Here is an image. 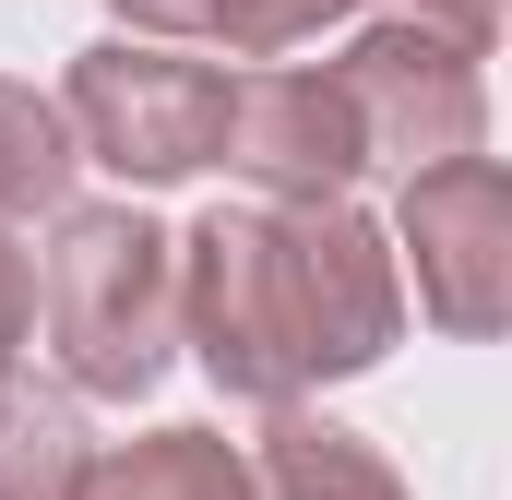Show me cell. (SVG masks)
Instances as JSON below:
<instances>
[{"mask_svg":"<svg viewBox=\"0 0 512 500\" xmlns=\"http://www.w3.org/2000/svg\"><path fill=\"white\" fill-rule=\"evenodd\" d=\"M72 477H84V417H72V393L0 381V500H72Z\"/></svg>","mask_w":512,"mask_h":500,"instance_id":"8fae6325","label":"cell"},{"mask_svg":"<svg viewBox=\"0 0 512 500\" xmlns=\"http://www.w3.org/2000/svg\"><path fill=\"white\" fill-rule=\"evenodd\" d=\"M215 167H239L262 203H346V191L370 179V143H358V108H346L334 72L274 60V72H239V96H227V155H215Z\"/></svg>","mask_w":512,"mask_h":500,"instance_id":"8992f818","label":"cell"},{"mask_svg":"<svg viewBox=\"0 0 512 500\" xmlns=\"http://www.w3.org/2000/svg\"><path fill=\"white\" fill-rule=\"evenodd\" d=\"M179 322L215 393L298 405L310 381H358L405 334L393 239L358 203H215L179 239Z\"/></svg>","mask_w":512,"mask_h":500,"instance_id":"6da1fadb","label":"cell"},{"mask_svg":"<svg viewBox=\"0 0 512 500\" xmlns=\"http://www.w3.org/2000/svg\"><path fill=\"white\" fill-rule=\"evenodd\" d=\"M24 322H36V262L0 239V381H12V346H24Z\"/></svg>","mask_w":512,"mask_h":500,"instance_id":"7c38bea8","label":"cell"},{"mask_svg":"<svg viewBox=\"0 0 512 500\" xmlns=\"http://www.w3.org/2000/svg\"><path fill=\"white\" fill-rule=\"evenodd\" d=\"M417 24H441L453 48H489L501 36V0H417Z\"/></svg>","mask_w":512,"mask_h":500,"instance_id":"4fadbf2b","label":"cell"},{"mask_svg":"<svg viewBox=\"0 0 512 500\" xmlns=\"http://www.w3.org/2000/svg\"><path fill=\"white\" fill-rule=\"evenodd\" d=\"M358 0H120L131 36H155V48H227V60H286V48H310L322 24H346Z\"/></svg>","mask_w":512,"mask_h":500,"instance_id":"52a82bcc","label":"cell"},{"mask_svg":"<svg viewBox=\"0 0 512 500\" xmlns=\"http://www.w3.org/2000/svg\"><path fill=\"white\" fill-rule=\"evenodd\" d=\"M72 120L36 96V84H12L0 72V227H24V215H60L72 203Z\"/></svg>","mask_w":512,"mask_h":500,"instance_id":"30bf717a","label":"cell"},{"mask_svg":"<svg viewBox=\"0 0 512 500\" xmlns=\"http://www.w3.org/2000/svg\"><path fill=\"white\" fill-rule=\"evenodd\" d=\"M72 500H262V477L215 429H155V441H120V453H84Z\"/></svg>","mask_w":512,"mask_h":500,"instance_id":"ba28073f","label":"cell"},{"mask_svg":"<svg viewBox=\"0 0 512 500\" xmlns=\"http://www.w3.org/2000/svg\"><path fill=\"white\" fill-rule=\"evenodd\" d=\"M227 96H239L227 60L155 48V36H96L72 60V84H60V120H72V155L167 191V179H191V167L227 155Z\"/></svg>","mask_w":512,"mask_h":500,"instance_id":"3957f363","label":"cell"},{"mask_svg":"<svg viewBox=\"0 0 512 500\" xmlns=\"http://www.w3.org/2000/svg\"><path fill=\"white\" fill-rule=\"evenodd\" d=\"M262 500H405L382 453L358 441V429H334V417H310V405H274V429H262Z\"/></svg>","mask_w":512,"mask_h":500,"instance_id":"9c48e42d","label":"cell"},{"mask_svg":"<svg viewBox=\"0 0 512 500\" xmlns=\"http://www.w3.org/2000/svg\"><path fill=\"white\" fill-rule=\"evenodd\" d=\"M334 84H346V108H358L370 167L429 179V167H453V155H477V143H489V84H477V48H453V36H441V24H417V12L358 24V48L334 60Z\"/></svg>","mask_w":512,"mask_h":500,"instance_id":"277c9868","label":"cell"},{"mask_svg":"<svg viewBox=\"0 0 512 500\" xmlns=\"http://www.w3.org/2000/svg\"><path fill=\"white\" fill-rule=\"evenodd\" d=\"M405 250H417V310L441 334H501L512 310V179L501 155H453L405 179Z\"/></svg>","mask_w":512,"mask_h":500,"instance_id":"5b68a950","label":"cell"},{"mask_svg":"<svg viewBox=\"0 0 512 500\" xmlns=\"http://www.w3.org/2000/svg\"><path fill=\"white\" fill-rule=\"evenodd\" d=\"M36 334L72 393H155L179 346V239L131 203H60V239L36 262Z\"/></svg>","mask_w":512,"mask_h":500,"instance_id":"7a4b0ae2","label":"cell"}]
</instances>
